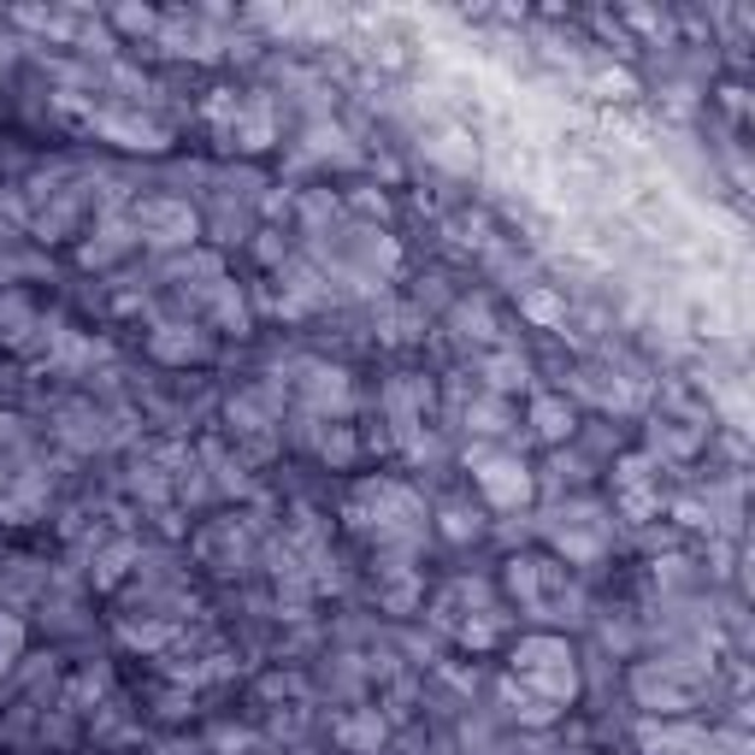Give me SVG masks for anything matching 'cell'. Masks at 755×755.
<instances>
[{"label":"cell","mask_w":755,"mask_h":755,"mask_svg":"<svg viewBox=\"0 0 755 755\" xmlns=\"http://www.w3.org/2000/svg\"><path fill=\"white\" fill-rule=\"evenodd\" d=\"M538 432L543 437H566V432H573V414H561V402H538Z\"/></svg>","instance_id":"obj_1"},{"label":"cell","mask_w":755,"mask_h":755,"mask_svg":"<svg viewBox=\"0 0 755 755\" xmlns=\"http://www.w3.org/2000/svg\"><path fill=\"white\" fill-rule=\"evenodd\" d=\"M596 89H603L608 100H631V77L626 72H603V77H596Z\"/></svg>","instance_id":"obj_2"},{"label":"cell","mask_w":755,"mask_h":755,"mask_svg":"<svg viewBox=\"0 0 755 755\" xmlns=\"http://www.w3.org/2000/svg\"><path fill=\"white\" fill-rule=\"evenodd\" d=\"M525 313L549 325V319H561V307H555V296H525Z\"/></svg>","instance_id":"obj_3"}]
</instances>
